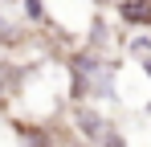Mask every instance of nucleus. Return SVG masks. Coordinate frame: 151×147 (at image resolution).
<instances>
[{
  "mask_svg": "<svg viewBox=\"0 0 151 147\" xmlns=\"http://www.w3.org/2000/svg\"><path fill=\"white\" fill-rule=\"evenodd\" d=\"M74 122H78V131H82V139H90V143H123V135L110 127V119H102L90 102H78Z\"/></svg>",
  "mask_w": 151,
  "mask_h": 147,
  "instance_id": "1",
  "label": "nucleus"
},
{
  "mask_svg": "<svg viewBox=\"0 0 151 147\" xmlns=\"http://www.w3.org/2000/svg\"><path fill=\"white\" fill-rule=\"evenodd\" d=\"M119 21L131 29H151V0H114Z\"/></svg>",
  "mask_w": 151,
  "mask_h": 147,
  "instance_id": "2",
  "label": "nucleus"
},
{
  "mask_svg": "<svg viewBox=\"0 0 151 147\" xmlns=\"http://www.w3.org/2000/svg\"><path fill=\"white\" fill-rule=\"evenodd\" d=\"M127 53L139 57V61H147V57H151V37H135V41H127Z\"/></svg>",
  "mask_w": 151,
  "mask_h": 147,
  "instance_id": "3",
  "label": "nucleus"
},
{
  "mask_svg": "<svg viewBox=\"0 0 151 147\" xmlns=\"http://www.w3.org/2000/svg\"><path fill=\"white\" fill-rule=\"evenodd\" d=\"M17 131H21V139H29V143H53L49 131H37V127H29V122H25V127H17Z\"/></svg>",
  "mask_w": 151,
  "mask_h": 147,
  "instance_id": "4",
  "label": "nucleus"
},
{
  "mask_svg": "<svg viewBox=\"0 0 151 147\" xmlns=\"http://www.w3.org/2000/svg\"><path fill=\"white\" fill-rule=\"evenodd\" d=\"M25 12L33 17V24H45V4L41 0H25Z\"/></svg>",
  "mask_w": 151,
  "mask_h": 147,
  "instance_id": "5",
  "label": "nucleus"
},
{
  "mask_svg": "<svg viewBox=\"0 0 151 147\" xmlns=\"http://www.w3.org/2000/svg\"><path fill=\"white\" fill-rule=\"evenodd\" d=\"M94 4H110V0H94Z\"/></svg>",
  "mask_w": 151,
  "mask_h": 147,
  "instance_id": "6",
  "label": "nucleus"
}]
</instances>
